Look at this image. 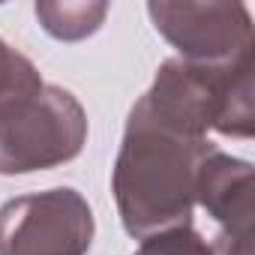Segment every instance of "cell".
Returning a JSON list of instances; mask_svg holds the SVG:
<instances>
[{"label": "cell", "mask_w": 255, "mask_h": 255, "mask_svg": "<svg viewBox=\"0 0 255 255\" xmlns=\"http://www.w3.org/2000/svg\"><path fill=\"white\" fill-rule=\"evenodd\" d=\"M237 81L231 63L198 66L171 57L126 120L111 189L126 234L147 237L189 225L201 162L216 150L207 129L225 123Z\"/></svg>", "instance_id": "1"}, {"label": "cell", "mask_w": 255, "mask_h": 255, "mask_svg": "<svg viewBox=\"0 0 255 255\" xmlns=\"http://www.w3.org/2000/svg\"><path fill=\"white\" fill-rule=\"evenodd\" d=\"M87 141L81 102L57 87L15 99L0 108V174H30L72 162Z\"/></svg>", "instance_id": "2"}, {"label": "cell", "mask_w": 255, "mask_h": 255, "mask_svg": "<svg viewBox=\"0 0 255 255\" xmlns=\"http://www.w3.org/2000/svg\"><path fill=\"white\" fill-rule=\"evenodd\" d=\"M93 210L81 192L57 186L0 207V255H87Z\"/></svg>", "instance_id": "3"}, {"label": "cell", "mask_w": 255, "mask_h": 255, "mask_svg": "<svg viewBox=\"0 0 255 255\" xmlns=\"http://www.w3.org/2000/svg\"><path fill=\"white\" fill-rule=\"evenodd\" d=\"M156 30L180 51V60L222 66L252 51V15L243 3H147Z\"/></svg>", "instance_id": "4"}, {"label": "cell", "mask_w": 255, "mask_h": 255, "mask_svg": "<svg viewBox=\"0 0 255 255\" xmlns=\"http://www.w3.org/2000/svg\"><path fill=\"white\" fill-rule=\"evenodd\" d=\"M195 204H201L207 216H213L222 225L219 237L252 240V219H255L252 165L216 147L201 162V171L195 180Z\"/></svg>", "instance_id": "5"}, {"label": "cell", "mask_w": 255, "mask_h": 255, "mask_svg": "<svg viewBox=\"0 0 255 255\" xmlns=\"http://www.w3.org/2000/svg\"><path fill=\"white\" fill-rule=\"evenodd\" d=\"M108 15V3H36V18L60 42L93 36Z\"/></svg>", "instance_id": "6"}, {"label": "cell", "mask_w": 255, "mask_h": 255, "mask_svg": "<svg viewBox=\"0 0 255 255\" xmlns=\"http://www.w3.org/2000/svg\"><path fill=\"white\" fill-rule=\"evenodd\" d=\"M42 84L45 81L33 66V60L0 39V108L42 90Z\"/></svg>", "instance_id": "7"}, {"label": "cell", "mask_w": 255, "mask_h": 255, "mask_svg": "<svg viewBox=\"0 0 255 255\" xmlns=\"http://www.w3.org/2000/svg\"><path fill=\"white\" fill-rule=\"evenodd\" d=\"M135 255H213V249L192 225H177L141 237Z\"/></svg>", "instance_id": "8"}]
</instances>
